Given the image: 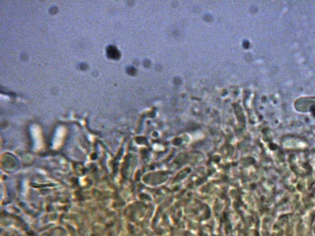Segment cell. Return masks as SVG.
<instances>
[{
    "instance_id": "cell-1",
    "label": "cell",
    "mask_w": 315,
    "mask_h": 236,
    "mask_svg": "<svg viewBox=\"0 0 315 236\" xmlns=\"http://www.w3.org/2000/svg\"><path fill=\"white\" fill-rule=\"evenodd\" d=\"M107 54L109 57L111 58H114V59L117 58L119 56L118 51L116 50V49L115 47H113V46H110L108 47L107 50Z\"/></svg>"
}]
</instances>
